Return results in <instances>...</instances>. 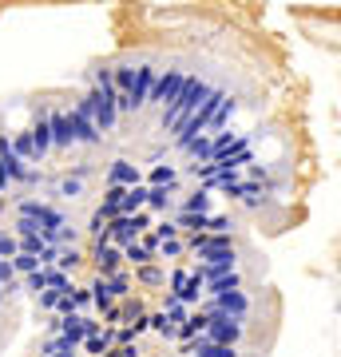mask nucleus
<instances>
[{
    "mask_svg": "<svg viewBox=\"0 0 341 357\" xmlns=\"http://www.w3.org/2000/svg\"><path fill=\"white\" fill-rule=\"evenodd\" d=\"M88 107H91V123L100 131V139H107L115 128H119V112H115V88H91L88 96Z\"/></svg>",
    "mask_w": 341,
    "mask_h": 357,
    "instance_id": "obj_1",
    "label": "nucleus"
},
{
    "mask_svg": "<svg viewBox=\"0 0 341 357\" xmlns=\"http://www.w3.org/2000/svg\"><path fill=\"white\" fill-rule=\"evenodd\" d=\"M187 76H190V72H183V68H167V72H159V76H155L151 96H147V103H155L159 112L175 107L179 96H183V84H187Z\"/></svg>",
    "mask_w": 341,
    "mask_h": 357,
    "instance_id": "obj_2",
    "label": "nucleus"
},
{
    "mask_svg": "<svg viewBox=\"0 0 341 357\" xmlns=\"http://www.w3.org/2000/svg\"><path fill=\"white\" fill-rule=\"evenodd\" d=\"M68 128H72V143H79V147H100V131H96V123H91V107H88V100L79 96L72 107H68Z\"/></svg>",
    "mask_w": 341,
    "mask_h": 357,
    "instance_id": "obj_3",
    "label": "nucleus"
},
{
    "mask_svg": "<svg viewBox=\"0 0 341 357\" xmlns=\"http://www.w3.org/2000/svg\"><path fill=\"white\" fill-rule=\"evenodd\" d=\"M151 230V215L147 211H139V215H131V218H112L107 222V246H115V250H123L127 243H135L139 234H147Z\"/></svg>",
    "mask_w": 341,
    "mask_h": 357,
    "instance_id": "obj_4",
    "label": "nucleus"
},
{
    "mask_svg": "<svg viewBox=\"0 0 341 357\" xmlns=\"http://www.w3.org/2000/svg\"><path fill=\"white\" fill-rule=\"evenodd\" d=\"M234 270H238V255H234V250H222V255H215L211 262H195V270H187V274L206 286V282L227 278V274H234Z\"/></svg>",
    "mask_w": 341,
    "mask_h": 357,
    "instance_id": "obj_5",
    "label": "nucleus"
},
{
    "mask_svg": "<svg viewBox=\"0 0 341 357\" xmlns=\"http://www.w3.org/2000/svg\"><path fill=\"white\" fill-rule=\"evenodd\" d=\"M206 342H215V345H234L242 342V321L227 318V314H206V333H202Z\"/></svg>",
    "mask_w": 341,
    "mask_h": 357,
    "instance_id": "obj_6",
    "label": "nucleus"
},
{
    "mask_svg": "<svg viewBox=\"0 0 341 357\" xmlns=\"http://www.w3.org/2000/svg\"><path fill=\"white\" fill-rule=\"evenodd\" d=\"M155 76H159V68L155 64H135V84H131V91H127L131 112L147 107V96H151V88H155Z\"/></svg>",
    "mask_w": 341,
    "mask_h": 357,
    "instance_id": "obj_7",
    "label": "nucleus"
},
{
    "mask_svg": "<svg viewBox=\"0 0 341 357\" xmlns=\"http://www.w3.org/2000/svg\"><path fill=\"white\" fill-rule=\"evenodd\" d=\"M107 187H139L143 183V167H135L131 163V159H112V163H107Z\"/></svg>",
    "mask_w": 341,
    "mask_h": 357,
    "instance_id": "obj_8",
    "label": "nucleus"
},
{
    "mask_svg": "<svg viewBox=\"0 0 341 357\" xmlns=\"http://www.w3.org/2000/svg\"><path fill=\"white\" fill-rule=\"evenodd\" d=\"M48 131H52V151L56 155L72 147V128H68V115L60 107H48Z\"/></svg>",
    "mask_w": 341,
    "mask_h": 357,
    "instance_id": "obj_9",
    "label": "nucleus"
},
{
    "mask_svg": "<svg viewBox=\"0 0 341 357\" xmlns=\"http://www.w3.org/2000/svg\"><path fill=\"white\" fill-rule=\"evenodd\" d=\"M143 211H151V215H159V218H171L179 211L175 191H171V187H147V206H143Z\"/></svg>",
    "mask_w": 341,
    "mask_h": 357,
    "instance_id": "obj_10",
    "label": "nucleus"
},
{
    "mask_svg": "<svg viewBox=\"0 0 341 357\" xmlns=\"http://www.w3.org/2000/svg\"><path fill=\"white\" fill-rule=\"evenodd\" d=\"M96 270H100L103 278H115L119 274V266H123V258H119V250L115 246H107V243H96Z\"/></svg>",
    "mask_w": 341,
    "mask_h": 357,
    "instance_id": "obj_11",
    "label": "nucleus"
},
{
    "mask_svg": "<svg viewBox=\"0 0 341 357\" xmlns=\"http://www.w3.org/2000/svg\"><path fill=\"white\" fill-rule=\"evenodd\" d=\"M143 187H171V191H175L179 187V171L171 163H155L151 171L143 175Z\"/></svg>",
    "mask_w": 341,
    "mask_h": 357,
    "instance_id": "obj_12",
    "label": "nucleus"
},
{
    "mask_svg": "<svg viewBox=\"0 0 341 357\" xmlns=\"http://www.w3.org/2000/svg\"><path fill=\"white\" fill-rule=\"evenodd\" d=\"M143 206H147V187H127L123 195H119V215L123 218H131V215H139Z\"/></svg>",
    "mask_w": 341,
    "mask_h": 357,
    "instance_id": "obj_13",
    "label": "nucleus"
},
{
    "mask_svg": "<svg viewBox=\"0 0 341 357\" xmlns=\"http://www.w3.org/2000/svg\"><path fill=\"white\" fill-rule=\"evenodd\" d=\"M234 112H238V103H234V96H222V103L215 107V115H211V123H206V131H227V123L234 119Z\"/></svg>",
    "mask_w": 341,
    "mask_h": 357,
    "instance_id": "obj_14",
    "label": "nucleus"
},
{
    "mask_svg": "<svg viewBox=\"0 0 341 357\" xmlns=\"http://www.w3.org/2000/svg\"><path fill=\"white\" fill-rule=\"evenodd\" d=\"M187 354L190 357H238V349H230V345H215V342H206V337H195Z\"/></svg>",
    "mask_w": 341,
    "mask_h": 357,
    "instance_id": "obj_15",
    "label": "nucleus"
},
{
    "mask_svg": "<svg viewBox=\"0 0 341 357\" xmlns=\"http://www.w3.org/2000/svg\"><path fill=\"white\" fill-rule=\"evenodd\" d=\"M183 151L195 159V167H202V163H211V159H215V151H211V135H195L190 143H183Z\"/></svg>",
    "mask_w": 341,
    "mask_h": 357,
    "instance_id": "obj_16",
    "label": "nucleus"
},
{
    "mask_svg": "<svg viewBox=\"0 0 341 357\" xmlns=\"http://www.w3.org/2000/svg\"><path fill=\"white\" fill-rule=\"evenodd\" d=\"M211 199H215V195L199 187V191H190L187 199L179 203V211H187V215H211Z\"/></svg>",
    "mask_w": 341,
    "mask_h": 357,
    "instance_id": "obj_17",
    "label": "nucleus"
},
{
    "mask_svg": "<svg viewBox=\"0 0 341 357\" xmlns=\"http://www.w3.org/2000/svg\"><path fill=\"white\" fill-rule=\"evenodd\" d=\"M131 282H139V286H167V270L155 266V262H147V266H135Z\"/></svg>",
    "mask_w": 341,
    "mask_h": 357,
    "instance_id": "obj_18",
    "label": "nucleus"
},
{
    "mask_svg": "<svg viewBox=\"0 0 341 357\" xmlns=\"http://www.w3.org/2000/svg\"><path fill=\"white\" fill-rule=\"evenodd\" d=\"M119 258H123V262H131V266H147V262H155V250H147V246L135 238V243H127L123 250H119Z\"/></svg>",
    "mask_w": 341,
    "mask_h": 357,
    "instance_id": "obj_19",
    "label": "nucleus"
},
{
    "mask_svg": "<svg viewBox=\"0 0 341 357\" xmlns=\"http://www.w3.org/2000/svg\"><path fill=\"white\" fill-rule=\"evenodd\" d=\"M230 290H242V274L238 270L227 274V278H218V282H206V286H202V298H218V294H230Z\"/></svg>",
    "mask_w": 341,
    "mask_h": 357,
    "instance_id": "obj_20",
    "label": "nucleus"
},
{
    "mask_svg": "<svg viewBox=\"0 0 341 357\" xmlns=\"http://www.w3.org/2000/svg\"><path fill=\"white\" fill-rule=\"evenodd\" d=\"M112 345H115L112 330H100V333H96V337H88V342H79V349H84V354H88V357H103V354H107V349H112Z\"/></svg>",
    "mask_w": 341,
    "mask_h": 357,
    "instance_id": "obj_21",
    "label": "nucleus"
},
{
    "mask_svg": "<svg viewBox=\"0 0 341 357\" xmlns=\"http://www.w3.org/2000/svg\"><path fill=\"white\" fill-rule=\"evenodd\" d=\"M79 262H84V255H79V246H63V250H56V266L60 274H72V270H79Z\"/></svg>",
    "mask_w": 341,
    "mask_h": 357,
    "instance_id": "obj_22",
    "label": "nucleus"
},
{
    "mask_svg": "<svg viewBox=\"0 0 341 357\" xmlns=\"http://www.w3.org/2000/svg\"><path fill=\"white\" fill-rule=\"evenodd\" d=\"M88 290H91V306H100V310L115 306V294H112V286H107V278H100L96 286H88Z\"/></svg>",
    "mask_w": 341,
    "mask_h": 357,
    "instance_id": "obj_23",
    "label": "nucleus"
},
{
    "mask_svg": "<svg viewBox=\"0 0 341 357\" xmlns=\"http://www.w3.org/2000/svg\"><path fill=\"white\" fill-rule=\"evenodd\" d=\"M16 255H20V243H16V234L0 227V262H13Z\"/></svg>",
    "mask_w": 341,
    "mask_h": 357,
    "instance_id": "obj_24",
    "label": "nucleus"
},
{
    "mask_svg": "<svg viewBox=\"0 0 341 357\" xmlns=\"http://www.w3.org/2000/svg\"><path fill=\"white\" fill-rule=\"evenodd\" d=\"M187 255V246H183V238H171V243H155V262H159V258H183Z\"/></svg>",
    "mask_w": 341,
    "mask_h": 357,
    "instance_id": "obj_25",
    "label": "nucleus"
},
{
    "mask_svg": "<svg viewBox=\"0 0 341 357\" xmlns=\"http://www.w3.org/2000/svg\"><path fill=\"white\" fill-rule=\"evenodd\" d=\"M151 238H155V243H171V238H179L175 222H171V218H155V222H151Z\"/></svg>",
    "mask_w": 341,
    "mask_h": 357,
    "instance_id": "obj_26",
    "label": "nucleus"
},
{
    "mask_svg": "<svg viewBox=\"0 0 341 357\" xmlns=\"http://www.w3.org/2000/svg\"><path fill=\"white\" fill-rule=\"evenodd\" d=\"M230 230H234L230 215H206V234H230Z\"/></svg>",
    "mask_w": 341,
    "mask_h": 357,
    "instance_id": "obj_27",
    "label": "nucleus"
},
{
    "mask_svg": "<svg viewBox=\"0 0 341 357\" xmlns=\"http://www.w3.org/2000/svg\"><path fill=\"white\" fill-rule=\"evenodd\" d=\"M13 270H16V278H28V274H36L40 270V262H36V255H16Z\"/></svg>",
    "mask_w": 341,
    "mask_h": 357,
    "instance_id": "obj_28",
    "label": "nucleus"
},
{
    "mask_svg": "<svg viewBox=\"0 0 341 357\" xmlns=\"http://www.w3.org/2000/svg\"><path fill=\"white\" fill-rule=\"evenodd\" d=\"M56 195H60V199H79V195H84V183H79V178H60V183H56Z\"/></svg>",
    "mask_w": 341,
    "mask_h": 357,
    "instance_id": "obj_29",
    "label": "nucleus"
},
{
    "mask_svg": "<svg viewBox=\"0 0 341 357\" xmlns=\"http://www.w3.org/2000/svg\"><path fill=\"white\" fill-rule=\"evenodd\" d=\"M48 290H56V294H72V274L48 270Z\"/></svg>",
    "mask_w": 341,
    "mask_h": 357,
    "instance_id": "obj_30",
    "label": "nucleus"
},
{
    "mask_svg": "<svg viewBox=\"0 0 341 357\" xmlns=\"http://www.w3.org/2000/svg\"><path fill=\"white\" fill-rule=\"evenodd\" d=\"M20 290H32V294L48 290V270H36V274H28V278L20 282Z\"/></svg>",
    "mask_w": 341,
    "mask_h": 357,
    "instance_id": "obj_31",
    "label": "nucleus"
},
{
    "mask_svg": "<svg viewBox=\"0 0 341 357\" xmlns=\"http://www.w3.org/2000/svg\"><path fill=\"white\" fill-rule=\"evenodd\" d=\"M107 286H112L115 298H123V294H131V274H123V270H119L115 278H107Z\"/></svg>",
    "mask_w": 341,
    "mask_h": 357,
    "instance_id": "obj_32",
    "label": "nucleus"
},
{
    "mask_svg": "<svg viewBox=\"0 0 341 357\" xmlns=\"http://www.w3.org/2000/svg\"><path fill=\"white\" fill-rule=\"evenodd\" d=\"M187 278H190V274H187L183 266H179V270H171V278H167V282H171V294H179V290H183V286H187Z\"/></svg>",
    "mask_w": 341,
    "mask_h": 357,
    "instance_id": "obj_33",
    "label": "nucleus"
},
{
    "mask_svg": "<svg viewBox=\"0 0 341 357\" xmlns=\"http://www.w3.org/2000/svg\"><path fill=\"white\" fill-rule=\"evenodd\" d=\"M0 306H4V290H0Z\"/></svg>",
    "mask_w": 341,
    "mask_h": 357,
    "instance_id": "obj_34",
    "label": "nucleus"
}]
</instances>
